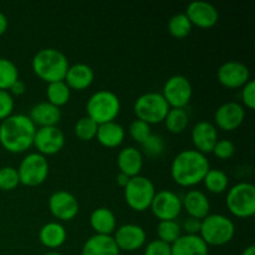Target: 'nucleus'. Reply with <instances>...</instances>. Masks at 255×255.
Wrapping results in <instances>:
<instances>
[{"label":"nucleus","mask_w":255,"mask_h":255,"mask_svg":"<svg viewBox=\"0 0 255 255\" xmlns=\"http://www.w3.org/2000/svg\"><path fill=\"white\" fill-rule=\"evenodd\" d=\"M172 255H208L209 249L199 234H182L171 244Z\"/></svg>","instance_id":"obj_19"},{"label":"nucleus","mask_w":255,"mask_h":255,"mask_svg":"<svg viewBox=\"0 0 255 255\" xmlns=\"http://www.w3.org/2000/svg\"><path fill=\"white\" fill-rule=\"evenodd\" d=\"M218 80L222 85L231 89L242 87L251 80V71L244 62L229 60L219 66Z\"/></svg>","instance_id":"obj_15"},{"label":"nucleus","mask_w":255,"mask_h":255,"mask_svg":"<svg viewBox=\"0 0 255 255\" xmlns=\"http://www.w3.org/2000/svg\"><path fill=\"white\" fill-rule=\"evenodd\" d=\"M14 110V99L12 95L6 90H0V120H4L12 114Z\"/></svg>","instance_id":"obj_40"},{"label":"nucleus","mask_w":255,"mask_h":255,"mask_svg":"<svg viewBox=\"0 0 255 255\" xmlns=\"http://www.w3.org/2000/svg\"><path fill=\"white\" fill-rule=\"evenodd\" d=\"M157 234L158 239L172 244L182 236V228L178 222L174 221H159L157 226Z\"/></svg>","instance_id":"obj_33"},{"label":"nucleus","mask_w":255,"mask_h":255,"mask_svg":"<svg viewBox=\"0 0 255 255\" xmlns=\"http://www.w3.org/2000/svg\"><path fill=\"white\" fill-rule=\"evenodd\" d=\"M19 80V70L14 61L0 57V90H9L11 85Z\"/></svg>","instance_id":"obj_31"},{"label":"nucleus","mask_w":255,"mask_h":255,"mask_svg":"<svg viewBox=\"0 0 255 255\" xmlns=\"http://www.w3.org/2000/svg\"><path fill=\"white\" fill-rule=\"evenodd\" d=\"M142 148L149 156H158L164 149V139L161 134L151 133L148 138L143 142Z\"/></svg>","instance_id":"obj_37"},{"label":"nucleus","mask_w":255,"mask_h":255,"mask_svg":"<svg viewBox=\"0 0 255 255\" xmlns=\"http://www.w3.org/2000/svg\"><path fill=\"white\" fill-rule=\"evenodd\" d=\"M120 252L114 237L94 234L84 243L81 255H120Z\"/></svg>","instance_id":"obj_21"},{"label":"nucleus","mask_w":255,"mask_h":255,"mask_svg":"<svg viewBox=\"0 0 255 255\" xmlns=\"http://www.w3.org/2000/svg\"><path fill=\"white\" fill-rule=\"evenodd\" d=\"M20 183L19 173L15 167L4 166L0 168V189L11 191Z\"/></svg>","instance_id":"obj_35"},{"label":"nucleus","mask_w":255,"mask_h":255,"mask_svg":"<svg viewBox=\"0 0 255 255\" xmlns=\"http://www.w3.org/2000/svg\"><path fill=\"white\" fill-rule=\"evenodd\" d=\"M36 126L24 114H11L0 124V143L6 151L20 153L34 144Z\"/></svg>","instance_id":"obj_1"},{"label":"nucleus","mask_w":255,"mask_h":255,"mask_svg":"<svg viewBox=\"0 0 255 255\" xmlns=\"http://www.w3.org/2000/svg\"><path fill=\"white\" fill-rule=\"evenodd\" d=\"M137 119L151 124H159L164 120L169 110V105L161 92H144L137 97L133 105Z\"/></svg>","instance_id":"obj_6"},{"label":"nucleus","mask_w":255,"mask_h":255,"mask_svg":"<svg viewBox=\"0 0 255 255\" xmlns=\"http://www.w3.org/2000/svg\"><path fill=\"white\" fill-rule=\"evenodd\" d=\"M143 255H172L171 244L161 239H153L146 246Z\"/></svg>","instance_id":"obj_39"},{"label":"nucleus","mask_w":255,"mask_h":255,"mask_svg":"<svg viewBox=\"0 0 255 255\" xmlns=\"http://www.w3.org/2000/svg\"><path fill=\"white\" fill-rule=\"evenodd\" d=\"M7 24H9V22H7L6 15H5L4 12L0 11V36H1L5 31H6Z\"/></svg>","instance_id":"obj_44"},{"label":"nucleus","mask_w":255,"mask_h":255,"mask_svg":"<svg viewBox=\"0 0 255 255\" xmlns=\"http://www.w3.org/2000/svg\"><path fill=\"white\" fill-rule=\"evenodd\" d=\"M156 194V187L152 179L144 176L131 177L125 186V199L134 211H146L149 208Z\"/></svg>","instance_id":"obj_8"},{"label":"nucleus","mask_w":255,"mask_h":255,"mask_svg":"<svg viewBox=\"0 0 255 255\" xmlns=\"http://www.w3.org/2000/svg\"><path fill=\"white\" fill-rule=\"evenodd\" d=\"M186 15L192 25L208 29L214 26L219 19L218 9L206 0H193L187 5Z\"/></svg>","instance_id":"obj_14"},{"label":"nucleus","mask_w":255,"mask_h":255,"mask_svg":"<svg viewBox=\"0 0 255 255\" xmlns=\"http://www.w3.org/2000/svg\"><path fill=\"white\" fill-rule=\"evenodd\" d=\"M241 97L243 104L249 109H254L255 107V81L254 80H249L244 86H242Z\"/></svg>","instance_id":"obj_41"},{"label":"nucleus","mask_w":255,"mask_h":255,"mask_svg":"<svg viewBox=\"0 0 255 255\" xmlns=\"http://www.w3.org/2000/svg\"><path fill=\"white\" fill-rule=\"evenodd\" d=\"M16 169L20 183L35 187L44 183L49 176V162L44 154L39 152H30L21 159Z\"/></svg>","instance_id":"obj_9"},{"label":"nucleus","mask_w":255,"mask_h":255,"mask_svg":"<svg viewBox=\"0 0 255 255\" xmlns=\"http://www.w3.org/2000/svg\"><path fill=\"white\" fill-rule=\"evenodd\" d=\"M117 166H119L120 172L129 178L134 176H138L141 172L142 166H143V156L142 152L136 147H125L119 152L117 156Z\"/></svg>","instance_id":"obj_22"},{"label":"nucleus","mask_w":255,"mask_h":255,"mask_svg":"<svg viewBox=\"0 0 255 255\" xmlns=\"http://www.w3.org/2000/svg\"><path fill=\"white\" fill-rule=\"evenodd\" d=\"M234 233V222L224 214H208L202 219L199 236L207 246H224L233 239Z\"/></svg>","instance_id":"obj_5"},{"label":"nucleus","mask_w":255,"mask_h":255,"mask_svg":"<svg viewBox=\"0 0 255 255\" xmlns=\"http://www.w3.org/2000/svg\"><path fill=\"white\" fill-rule=\"evenodd\" d=\"M95 79V72L90 65L84 62H77L67 69L64 81L70 89L84 90L92 84Z\"/></svg>","instance_id":"obj_24"},{"label":"nucleus","mask_w":255,"mask_h":255,"mask_svg":"<svg viewBox=\"0 0 255 255\" xmlns=\"http://www.w3.org/2000/svg\"><path fill=\"white\" fill-rule=\"evenodd\" d=\"M204 186L212 193H223L228 188L229 178L223 169L209 168L203 178Z\"/></svg>","instance_id":"obj_30"},{"label":"nucleus","mask_w":255,"mask_h":255,"mask_svg":"<svg viewBox=\"0 0 255 255\" xmlns=\"http://www.w3.org/2000/svg\"><path fill=\"white\" fill-rule=\"evenodd\" d=\"M149 208L159 221H174L181 214L183 207L182 198L176 192L162 189L156 192Z\"/></svg>","instance_id":"obj_10"},{"label":"nucleus","mask_w":255,"mask_h":255,"mask_svg":"<svg viewBox=\"0 0 255 255\" xmlns=\"http://www.w3.org/2000/svg\"><path fill=\"white\" fill-rule=\"evenodd\" d=\"M212 152H213L218 158L228 159L231 158L234 154V152H236V146H234L233 141H231V139L222 138L216 142Z\"/></svg>","instance_id":"obj_38"},{"label":"nucleus","mask_w":255,"mask_h":255,"mask_svg":"<svg viewBox=\"0 0 255 255\" xmlns=\"http://www.w3.org/2000/svg\"><path fill=\"white\" fill-rule=\"evenodd\" d=\"M242 255H255V246L251 244V246L247 247V248L242 252Z\"/></svg>","instance_id":"obj_46"},{"label":"nucleus","mask_w":255,"mask_h":255,"mask_svg":"<svg viewBox=\"0 0 255 255\" xmlns=\"http://www.w3.org/2000/svg\"><path fill=\"white\" fill-rule=\"evenodd\" d=\"M97 128H99V125L86 115V116L80 117L77 120L76 124H75L74 131L76 137H79L80 139H82V141H90L94 137H96Z\"/></svg>","instance_id":"obj_34"},{"label":"nucleus","mask_w":255,"mask_h":255,"mask_svg":"<svg viewBox=\"0 0 255 255\" xmlns=\"http://www.w3.org/2000/svg\"><path fill=\"white\" fill-rule=\"evenodd\" d=\"M29 117L35 126H56L61 119V110L49 101H40L31 107Z\"/></svg>","instance_id":"obj_23"},{"label":"nucleus","mask_w":255,"mask_h":255,"mask_svg":"<svg viewBox=\"0 0 255 255\" xmlns=\"http://www.w3.org/2000/svg\"><path fill=\"white\" fill-rule=\"evenodd\" d=\"M10 94H14V95H22L25 92V90H26V85H25L24 81H21V80H16V81L14 82V84L11 85V87H10Z\"/></svg>","instance_id":"obj_43"},{"label":"nucleus","mask_w":255,"mask_h":255,"mask_svg":"<svg viewBox=\"0 0 255 255\" xmlns=\"http://www.w3.org/2000/svg\"><path fill=\"white\" fill-rule=\"evenodd\" d=\"M192 22L189 21L186 12H177L172 15L171 19L168 20V30L171 35L174 37H184L191 32Z\"/></svg>","instance_id":"obj_32"},{"label":"nucleus","mask_w":255,"mask_h":255,"mask_svg":"<svg viewBox=\"0 0 255 255\" xmlns=\"http://www.w3.org/2000/svg\"><path fill=\"white\" fill-rule=\"evenodd\" d=\"M42 255H62V254L59 253V252H56V251H49V252H46V253H44Z\"/></svg>","instance_id":"obj_47"},{"label":"nucleus","mask_w":255,"mask_h":255,"mask_svg":"<svg viewBox=\"0 0 255 255\" xmlns=\"http://www.w3.org/2000/svg\"><path fill=\"white\" fill-rule=\"evenodd\" d=\"M66 238V229L59 222H47L39 231L40 242L50 249H56L61 247Z\"/></svg>","instance_id":"obj_26"},{"label":"nucleus","mask_w":255,"mask_h":255,"mask_svg":"<svg viewBox=\"0 0 255 255\" xmlns=\"http://www.w3.org/2000/svg\"><path fill=\"white\" fill-rule=\"evenodd\" d=\"M96 138L105 147H117L124 142L125 128L116 121H110L99 125Z\"/></svg>","instance_id":"obj_27"},{"label":"nucleus","mask_w":255,"mask_h":255,"mask_svg":"<svg viewBox=\"0 0 255 255\" xmlns=\"http://www.w3.org/2000/svg\"><path fill=\"white\" fill-rule=\"evenodd\" d=\"M65 144V134L57 126H45L36 128L34 146L44 156L57 153Z\"/></svg>","instance_id":"obj_13"},{"label":"nucleus","mask_w":255,"mask_h":255,"mask_svg":"<svg viewBox=\"0 0 255 255\" xmlns=\"http://www.w3.org/2000/svg\"><path fill=\"white\" fill-rule=\"evenodd\" d=\"M227 207L234 216L246 218L255 213V187L251 182H239L228 189Z\"/></svg>","instance_id":"obj_7"},{"label":"nucleus","mask_w":255,"mask_h":255,"mask_svg":"<svg viewBox=\"0 0 255 255\" xmlns=\"http://www.w3.org/2000/svg\"><path fill=\"white\" fill-rule=\"evenodd\" d=\"M163 121L169 132H172V133H181L182 131L186 129L189 117L184 109H181V107H169Z\"/></svg>","instance_id":"obj_28"},{"label":"nucleus","mask_w":255,"mask_h":255,"mask_svg":"<svg viewBox=\"0 0 255 255\" xmlns=\"http://www.w3.org/2000/svg\"><path fill=\"white\" fill-rule=\"evenodd\" d=\"M182 207L186 209L189 217L203 219L209 214L211 202L204 192L199 191V189H191L182 198Z\"/></svg>","instance_id":"obj_20"},{"label":"nucleus","mask_w":255,"mask_h":255,"mask_svg":"<svg viewBox=\"0 0 255 255\" xmlns=\"http://www.w3.org/2000/svg\"><path fill=\"white\" fill-rule=\"evenodd\" d=\"M49 208L52 216L61 221H71L79 213V201L65 189H59L49 197Z\"/></svg>","instance_id":"obj_12"},{"label":"nucleus","mask_w":255,"mask_h":255,"mask_svg":"<svg viewBox=\"0 0 255 255\" xmlns=\"http://www.w3.org/2000/svg\"><path fill=\"white\" fill-rule=\"evenodd\" d=\"M31 66L35 74L49 84L64 80L70 65L66 55L61 50L45 47L35 52Z\"/></svg>","instance_id":"obj_3"},{"label":"nucleus","mask_w":255,"mask_h":255,"mask_svg":"<svg viewBox=\"0 0 255 255\" xmlns=\"http://www.w3.org/2000/svg\"><path fill=\"white\" fill-rule=\"evenodd\" d=\"M116 216L112 209L107 207H99L94 209L90 216V224L95 231V234L111 236L116 231Z\"/></svg>","instance_id":"obj_25"},{"label":"nucleus","mask_w":255,"mask_h":255,"mask_svg":"<svg viewBox=\"0 0 255 255\" xmlns=\"http://www.w3.org/2000/svg\"><path fill=\"white\" fill-rule=\"evenodd\" d=\"M120 110L121 101L111 90H97L86 102L87 116L94 120L97 125L115 121Z\"/></svg>","instance_id":"obj_4"},{"label":"nucleus","mask_w":255,"mask_h":255,"mask_svg":"<svg viewBox=\"0 0 255 255\" xmlns=\"http://www.w3.org/2000/svg\"><path fill=\"white\" fill-rule=\"evenodd\" d=\"M117 183L120 184V186L121 187H124L125 188V186H126L127 183H128V181H129V177L128 176H126V174H124V173H121V172H120L119 174H117Z\"/></svg>","instance_id":"obj_45"},{"label":"nucleus","mask_w":255,"mask_h":255,"mask_svg":"<svg viewBox=\"0 0 255 255\" xmlns=\"http://www.w3.org/2000/svg\"><path fill=\"white\" fill-rule=\"evenodd\" d=\"M192 84L184 75H173L166 80L163 91L161 92L166 99L169 107H181L184 109L192 97Z\"/></svg>","instance_id":"obj_11"},{"label":"nucleus","mask_w":255,"mask_h":255,"mask_svg":"<svg viewBox=\"0 0 255 255\" xmlns=\"http://www.w3.org/2000/svg\"><path fill=\"white\" fill-rule=\"evenodd\" d=\"M246 119V110L243 105L236 101L222 104L214 114V120L219 128L224 131H233L238 128Z\"/></svg>","instance_id":"obj_17"},{"label":"nucleus","mask_w":255,"mask_h":255,"mask_svg":"<svg viewBox=\"0 0 255 255\" xmlns=\"http://www.w3.org/2000/svg\"><path fill=\"white\" fill-rule=\"evenodd\" d=\"M191 137L197 151L206 154L208 152H212L214 144L218 141V132H217L214 124H212L211 121L202 120L193 126Z\"/></svg>","instance_id":"obj_18"},{"label":"nucleus","mask_w":255,"mask_h":255,"mask_svg":"<svg viewBox=\"0 0 255 255\" xmlns=\"http://www.w3.org/2000/svg\"><path fill=\"white\" fill-rule=\"evenodd\" d=\"M146 231L134 223L122 224L115 231L114 239L120 251L133 252L143 247L146 243Z\"/></svg>","instance_id":"obj_16"},{"label":"nucleus","mask_w":255,"mask_h":255,"mask_svg":"<svg viewBox=\"0 0 255 255\" xmlns=\"http://www.w3.org/2000/svg\"><path fill=\"white\" fill-rule=\"evenodd\" d=\"M209 168L206 154L197 149H183L172 161L171 174L179 186L191 187L203 181Z\"/></svg>","instance_id":"obj_2"},{"label":"nucleus","mask_w":255,"mask_h":255,"mask_svg":"<svg viewBox=\"0 0 255 255\" xmlns=\"http://www.w3.org/2000/svg\"><path fill=\"white\" fill-rule=\"evenodd\" d=\"M202 219H197L194 217H187L183 222V229H186V234H199L201 231Z\"/></svg>","instance_id":"obj_42"},{"label":"nucleus","mask_w":255,"mask_h":255,"mask_svg":"<svg viewBox=\"0 0 255 255\" xmlns=\"http://www.w3.org/2000/svg\"><path fill=\"white\" fill-rule=\"evenodd\" d=\"M128 131L132 138H133L134 141L138 142V143H143V142L148 138L149 134L152 133L151 125H148L147 122L138 119L131 122Z\"/></svg>","instance_id":"obj_36"},{"label":"nucleus","mask_w":255,"mask_h":255,"mask_svg":"<svg viewBox=\"0 0 255 255\" xmlns=\"http://www.w3.org/2000/svg\"><path fill=\"white\" fill-rule=\"evenodd\" d=\"M46 96L47 101H49L50 104L60 107L62 106V105L67 104V101L70 100V96H71V89L67 86V84L64 80H61V81L49 82L46 89Z\"/></svg>","instance_id":"obj_29"}]
</instances>
